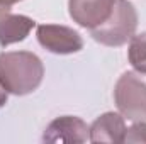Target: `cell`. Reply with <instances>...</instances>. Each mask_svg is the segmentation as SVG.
<instances>
[{
    "label": "cell",
    "instance_id": "obj_1",
    "mask_svg": "<svg viewBox=\"0 0 146 144\" xmlns=\"http://www.w3.org/2000/svg\"><path fill=\"white\" fill-rule=\"evenodd\" d=\"M44 78V65L31 51H7L0 54V83L10 95L36 92Z\"/></svg>",
    "mask_w": 146,
    "mask_h": 144
},
{
    "label": "cell",
    "instance_id": "obj_2",
    "mask_svg": "<svg viewBox=\"0 0 146 144\" xmlns=\"http://www.w3.org/2000/svg\"><path fill=\"white\" fill-rule=\"evenodd\" d=\"M138 27V12L134 5L127 0H114L110 15L97 27L90 29V36L97 42L119 48L131 41Z\"/></svg>",
    "mask_w": 146,
    "mask_h": 144
},
{
    "label": "cell",
    "instance_id": "obj_3",
    "mask_svg": "<svg viewBox=\"0 0 146 144\" xmlns=\"http://www.w3.org/2000/svg\"><path fill=\"white\" fill-rule=\"evenodd\" d=\"M114 102L119 114L131 120H146V73L126 71L114 87Z\"/></svg>",
    "mask_w": 146,
    "mask_h": 144
},
{
    "label": "cell",
    "instance_id": "obj_4",
    "mask_svg": "<svg viewBox=\"0 0 146 144\" xmlns=\"http://www.w3.org/2000/svg\"><path fill=\"white\" fill-rule=\"evenodd\" d=\"M37 42L53 54H73L82 51V36L66 26L60 24H41L36 31Z\"/></svg>",
    "mask_w": 146,
    "mask_h": 144
},
{
    "label": "cell",
    "instance_id": "obj_5",
    "mask_svg": "<svg viewBox=\"0 0 146 144\" xmlns=\"http://www.w3.org/2000/svg\"><path fill=\"white\" fill-rule=\"evenodd\" d=\"M44 143H87L90 127L76 115H61L51 120L42 134Z\"/></svg>",
    "mask_w": 146,
    "mask_h": 144
},
{
    "label": "cell",
    "instance_id": "obj_6",
    "mask_svg": "<svg viewBox=\"0 0 146 144\" xmlns=\"http://www.w3.org/2000/svg\"><path fill=\"white\" fill-rule=\"evenodd\" d=\"M114 0H68V14L78 26L94 29L110 15Z\"/></svg>",
    "mask_w": 146,
    "mask_h": 144
},
{
    "label": "cell",
    "instance_id": "obj_7",
    "mask_svg": "<svg viewBox=\"0 0 146 144\" xmlns=\"http://www.w3.org/2000/svg\"><path fill=\"white\" fill-rule=\"evenodd\" d=\"M124 117L117 112H106L99 115L90 126V141L92 143H124L126 136Z\"/></svg>",
    "mask_w": 146,
    "mask_h": 144
},
{
    "label": "cell",
    "instance_id": "obj_8",
    "mask_svg": "<svg viewBox=\"0 0 146 144\" xmlns=\"http://www.w3.org/2000/svg\"><path fill=\"white\" fill-rule=\"evenodd\" d=\"M36 20L27 15L19 14H7L0 19V46L7 48L10 44L21 42L29 36Z\"/></svg>",
    "mask_w": 146,
    "mask_h": 144
},
{
    "label": "cell",
    "instance_id": "obj_9",
    "mask_svg": "<svg viewBox=\"0 0 146 144\" xmlns=\"http://www.w3.org/2000/svg\"><path fill=\"white\" fill-rule=\"evenodd\" d=\"M127 59L136 71L146 73V31L131 37L129 49H127Z\"/></svg>",
    "mask_w": 146,
    "mask_h": 144
},
{
    "label": "cell",
    "instance_id": "obj_10",
    "mask_svg": "<svg viewBox=\"0 0 146 144\" xmlns=\"http://www.w3.org/2000/svg\"><path fill=\"white\" fill-rule=\"evenodd\" d=\"M124 143H146V120L134 122L129 129H126Z\"/></svg>",
    "mask_w": 146,
    "mask_h": 144
},
{
    "label": "cell",
    "instance_id": "obj_11",
    "mask_svg": "<svg viewBox=\"0 0 146 144\" xmlns=\"http://www.w3.org/2000/svg\"><path fill=\"white\" fill-rule=\"evenodd\" d=\"M7 98H9V92L2 87V83H0V107H3L5 104H7Z\"/></svg>",
    "mask_w": 146,
    "mask_h": 144
},
{
    "label": "cell",
    "instance_id": "obj_12",
    "mask_svg": "<svg viewBox=\"0 0 146 144\" xmlns=\"http://www.w3.org/2000/svg\"><path fill=\"white\" fill-rule=\"evenodd\" d=\"M19 2H22V0H0V5H3V7H12L14 3H19Z\"/></svg>",
    "mask_w": 146,
    "mask_h": 144
},
{
    "label": "cell",
    "instance_id": "obj_13",
    "mask_svg": "<svg viewBox=\"0 0 146 144\" xmlns=\"http://www.w3.org/2000/svg\"><path fill=\"white\" fill-rule=\"evenodd\" d=\"M9 10H10L9 7H3V5H0V19H2L3 15H7V14H9Z\"/></svg>",
    "mask_w": 146,
    "mask_h": 144
}]
</instances>
